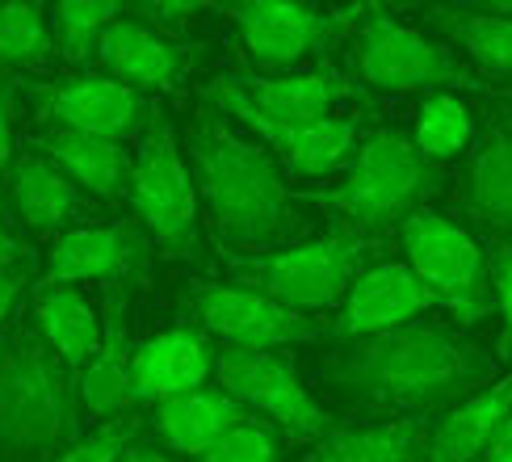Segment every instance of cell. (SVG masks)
Returning <instances> with one entry per match:
<instances>
[{
	"instance_id": "cell-1",
	"label": "cell",
	"mask_w": 512,
	"mask_h": 462,
	"mask_svg": "<svg viewBox=\"0 0 512 462\" xmlns=\"http://www.w3.org/2000/svg\"><path fill=\"white\" fill-rule=\"evenodd\" d=\"M332 383L374 408H437L496 378L492 353L445 324H403L353 341L328 366Z\"/></svg>"
},
{
	"instance_id": "cell-2",
	"label": "cell",
	"mask_w": 512,
	"mask_h": 462,
	"mask_svg": "<svg viewBox=\"0 0 512 462\" xmlns=\"http://www.w3.org/2000/svg\"><path fill=\"white\" fill-rule=\"evenodd\" d=\"M189 177L215 236L231 248L273 252L294 227V194L261 143L206 110L189 126Z\"/></svg>"
},
{
	"instance_id": "cell-3",
	"label": "cell",
	"mask_w": 512,
	"mask_h": 462,
	"mask_svg": "<svg viewBox=\"0 0 512 462\" xmlns=\"http://www.w3.org/2000/svg\"><path fill=\"white\" fill-rule=\"evenodd\" d=\"M80 425V383L38 328H17L0 362V446L55 450Z\"/></svg>"
},
{
	"instance_id": "cell-4",
	"label": "cell",
	"mask_w": 512,
	"mask_h": 462,
	"mask_svg": "<svg viewBox=\"0 0 512 462\" xmlns=\"http://www.w3.org/2000/svg\"><path fill=\"white\" fill-rule=\"evenodd\" d=\"M437 181V164L424 160L408 135L378 131L357 147L349 177L332 189H311L307 202L336 210L357 231H387L408 223Z\"/></svg>"
},
{
	"instance_id": "cell-5",
	"label": "cell",
	"mask_w": 512,
	"mask_h": 462,
	"mask_svg": "<svg viewBox=\"0 0 512 462\" xmlns=\"http://www.w3.org/2000/svg\"><path fill=\"white\" fill-rule=\"evenodd\" d=\"M370 252H374L370 240L357 236V231H328V236L294 244V248L236 257L231 273L248 290L307 315V311H328L336 303H345L353 282L366 273Z\"/></svg>"
},
{
	"instance_id": "cell-6",
	"label": "cell",
	"mask_w": 512,
	"mask_h": 462,
	"mask_svg": "<svg viewBox=\"0 0 512 462\" xmlns=\"http://www.w3.org/2000/svg\"><path fill=\"white\" fill-rule=\"evenodd\" d=\"M126 198H131L147 240L160 244L168 257H185V261L202 257L198 189L181 156V143L173 135V122L160 110H152V118L143 126V143L131 160V189H126Z\"/></svg>"
},
{
	"instance_id": "cell-7",
	"label": "cell",
	"mask_w": 512,
	"mask_h": 462,
	"mask_svg": "<svg viewBox=\"0 0 512 462\" xmlns=\"http://www.w3.org/2000/svg\"><path fill=\"white\" fill-rule=\"evenodd\" d=\"M399 236L408 248V269L437 299V307L454 311L462 324H479L492 311V265L458 223L433 210H416L399 227Z\"/></svg>"
},
{
	"instance_id": "cell-8",
	"label": "cell",
	"mask_w": 512,
	"mask_h": 462,
	"mask_svg": "<svg viewBox=\"0 0 512 462\" xmlns=\"http://www.w3.org/2000/svg\"><path fill=\"white\" fill-rule=\"evenodd\" d=\"M353 63H357V76L382 93H416V89L445 93L454 84L458 89L479 84L471 68L458 63V55H450L441 42L424 38L420 30L403 26V21H395L382 9H374L366 17V26H361Z\"/></svg>"
},
{
	"instance_id": "cell-9",
	"label": "cell",
	"mask_w": 512,
	"mask_h": 462,
	"mask_svg": "<svg viewBox=\"0 0 512 462\" xmlns=\"http://www.w3.org/2000/svg\"><path fill=\"white\" fill-rule=\"evenodd\" d=\"M219 387L236 395L244 412H261L290 441L328 437V416L315 404V395L298 383L294 366L282 353H252V349H223L215 357Z\"/></svg>"
},
{
	"instance_id": "cell-10",
	"label": "cell",
	"mask_w": 512,
	"mask_h": 462,
	"mask_svg": "<svg viewBox=\"0 0 512 462\" xmlns=\"http://www.w3.org/2000/svg\"><path fill=\"white\" fill-rule=\"evenodd\" d=\"M206 97H210V105H215V114H227L240 126H248L273 160H282L286 168H294V173H303V177H328L332 168L345 164L349 147L357 139L353 118H332L328 114L319 122H273L265 114H256L252 101L240 89V80L206 84Z\"/></svg>"
},
{
	"instance_id": "cell-11",
	"label": "cell",
	"mask_w": 512,
	"mask_h": 462,
	"mask_svg": "<svg viewBox=\"0 0 512 462\" xmlns=\"http://www.w3.org/2000/svg\"><path fill=\"white\" fill-rule=\"evenodd\" d=\"M34 110L42 122H51L55 131L97 135V139H114V143L135 135L139 126H147V118H152L143 93L126 89L122 80H110V76H72L63 84H38Z\"/></svg>"
},
{
	"instance_id": "cell-12",
	"label": "cell",
	"mask_w": 512,
	"mask_h": 462,
	"mask_svg": "<svg viewBox=\"0 0 512 462\" xmlns=\"http://www.w3.org/2000/svg\"><path fill=\"white\" fill-rule=\"evenodd\" d=\"M198 315L219 341H227L231 349H252V353H273L282 345H303L324 336L319 320L298 315L248 286H202Z\"/></svg>"
},
{
	"instance_id": "cell-13",
	"label": "cell",
	"mask_w": 512,
	"mask_h": 462,
	"mask_svg": "<svg viewBox=\"0 0 512 462\" xmlns=\"http://www.w3.org/2000/svg\"><path fill=\"white\" fill-rule=\"evenodd\" d=\"M240 26V42L252 63L261 68H290L307 51L324 47V42L345 26L349 13H319L311 5H294V0H240L227 9Z\"/></svg>"
},
{
	"instance_id": "cell-14",
	"label": "cell",
	"mask_w": 512,
	"mask_h": 462,
	"mask_svg": "<svg viewBox=\"0 0 512 462\" xmlns=\"http://www.w3.org/2000/svg\"><path fill=\"white\" fill-rule=\"evenodd\" d=\"M147 261V236L135 223H105V227H76L59 236L47 261L51 286L72 282H105L126 286Z\"/></svg>"
},
{
	"instance_id": "cell-15",
	"label": "cell",
	"mask_w": 512,
	"mask_h": 462,
	"mask_svg": "<svg viewBox=\"0 0 512 462\" xmlns=\"http://www.w3.org/2000/svg\"><path fill=\"white\" fill-rule=\"evenodd\" d=\"M429 307H437V299L408 265H370L361 278L353 282V290L345 294L336 315L340 336H353V341H366V336H382L395 332L403 324H416V315H424Z\"/></svg>"
},
{
	"instance_id": "cell-16",
	"label": "cell",
	"mask_w": 512,
	"mask_h": 462,
	"mask_svg": "<svg viewBox=\"0 0 512 462\" xmlns=\"http://www.w3.org/2000/svg\"><path fill=\"white\" fill-rule=\"evenodd\" d=\"M215 370L206 336L194 328H168L152 341H143L131 357V395L135 404H164L173 395L206 387Z\"/></svg>"
},
{
	"instance_id": "cell-17",
	"label": "cell",
	"mask_w": 512,
	"mask_h": 462,
	"mask_svg": "<svg viewBox=\"0 0 512 462\" xmlns=\"http://www.w3.org/2000/svg\"><path fill=\"white\" fill-rule=\"evenodd\" d=\"M131 328H126V286H105V315L97 353L80 370V404L93 416L118 420L135 404L131 395Z\"/></svg>"
},
{
	"instance_id": "cell-18",
	"label": "cell",
	"mask_w": 512,
	"mask_h": 462,
	"mask_svg": "<svg viewBox=\"0 0 512 462\" xmlns=\"http://www.w3.org/2000/svg\"><path fill=\"white\" fill-rule=\"evenodd\" d=\"M97 63L110 80H122L126 89H168L181 76V51L160 30L139 17H118L97 42Z\"/></svg>"
},
{
	"instance_id": "cell-19",
	"label": "cell",
	"mask_w": 512,
	"mask_h": 462,
	"mask_svg": "<svg viewBox=\"0 0 512 462\" xmlns=\"http://www.w3.org/2000/svg\"><path fill=\"white\" fill-rule=\"evenodd\" d=\"M42 156H47L72 185H84L89 194L114 202L131 189V156L114 139L97 135H76V131H51L38 139Z\"/></svg>"
},
{
	"instance_id": "cell-20",
	"label": "cell",
	"mask_w": 512,
	"mask_h": 462,
	"mask_svg": "<svg viewBox=\"0 0 512 462\" xmlns=\"http://www.w3.org/2000/svg\"><path fill=\"white\" fill-rule=\"evenodd\" d=\"M240 420H248L244 404L236 395H227L223 387H198V391L173 395V399H164L156 412L160 437L185 454H206L219 437L236 429Z\"/></svg>"
},
{
	"instance_id": "cell-21",
	"label": "cell",
	"mask_w": 512,
	"mask_h": 462,
	"mask_svg": "<svg viewBox=\"0 0 512 462\" xmlns=\"http://www.w3.org/2000/svg\"><path fill=\"white\" fill-rule=\"evenodd\" d=\"M508 416H512V374L500 378V383L479 387L471 399H462V404L441 420L429 437L433 462H475Z\"/></svg>"
},
{
	"instance_id": "cell-22",
	"label": "cell",
	"mask_w": 512,
	"mask_h": 462,
	"mask_svg": "<svg viewBox=\"0 0 512 462\" xmlns=\"http://www.w3.org/2000/svg\"><path fill=\"white\" fill-rule=\"evenodd\" d=\"M34 324L38 336L63 357L68 370H84V362L97 353L101 320L76 286H51V282L42 286L34 294Z\"/></svg>"
},
{
	"instance_id": "cell-23",
	"label": "cell",
	"mask_w": 512,
	"mask_h": 462,
	"mask_svg": "<svg viewBox=\"0 0 512 462\" xmlns=\"http://www.w3.org/2000/svg\"><path fill=\"white\" fill-rule=\"evenodd\" d=\"M256 114L273 122H319L328 118L336 101H345L353 89L336 72H307V76H277V80H248L240 84Z\"/></svg>"
},
{
	"instance_id": "cell-24",
	"label": "cell",
	"mask_w": 512,
	"mask_h": 462,
	"mask_svg": "<svg viewBox=\"0 0 512 462\" xmlns=\"http://www.w3.org/2000/svg\"><path fill=\"white\" fill-rule=\"evenodd\" d=\"M9 181H13V202H17V215L26 219L34 231H55L63 227L76 206H80V194L76 185L59 173V168L47 160V156H21L13 168H9Z\"/></svg>"
},
{
	"instance_id": "cell-25",
	"label": "cell",
	"mask_w": 512,
	"mask_h": 462,
	"mask_svg": "<svg viewBox=\"0 0 512 462\" xmlns=\"http://www.w3.org/2000/svg\"><path fill=\"white\" fill-rule=\"evenodd\" d=\"M466 206L483 223L512 231V126H500L483 139L466 173Z\"/></svg>"
},
{
	"instance_id": "cell-26",
	"label": "cell",
	"mask_w": 512,
	"mask_h": 462,
	"mask_svg": "<svg viewBox=\"0 0 512 462\" xmlns=\"http://www.w3.org/2000/svg\"><path fill=\"white\" fill-rule=\"evenodd\" d=\"M420 446V420H382L366 429L328 433L307 462H416Z\"/></svg>"
},
{
	"instance_id": "cell-27",
	"label": "cell",
	"mask_w": 512,
	"mask_h": 462,
	"mask_svg": "<svg viewBox=\"0 0 512 462\" xmlns=\"http://www.w3.org/2000/svg\"><path fill=\"white\" fill-rule=\"evenodd\" d=\"M433 21L458 47L483 63L487 72L512 76V17L504 13H471V9H433Z\"/></svg>"
},
{
	"instance_id": "cell-28",
	"label": "cell",
	"mask_w": 512,
	"mask_h": 462,
	"mask_svg": "<svg viewBox=\"0 0 512 462\" xmlns=\"http://www.w3.org/2000/svg\"><path fill=\"white\" fill-rule=\"evenodd\" d=\"M475 139V118L466 110V101H458L454 93H433L424 97L420 118H416V152L424 160H450L458 156L466 143Z\"/></svg>"
},
{
	"instance_id": "cell-29",
	"label": "cell",
	"mask_w": 512,
	"mask_h": 462,
	"mask_svg": "<svg viewBox=\"0 0 512 462\" xmlns=\"http://www.w3.org/2000/svg\"><path fill=\"white\" fill-rule=\"evenodd\" d=\"M55 51L51 17L34 0H9L0 5V63L9 68H30Z\"/></svg>"
},
{
	"instance_id": "cell-30",
	"label": "cell",
	"mask_w": 512,
	"mask_h": 462,
	"mask_svg": "<svg viewBox=\"0 0 512 462\" xmlns=\"http://www.w3.org/2000/svg\"><path fill=\"white\" fill-rule=\"evenodd\" d=\"M122 17V5L114 0H59L51 9V34L63 59H84L97 51L101 34Z\"/></svg>"
},
{
	"instance_id": "cell-31",
	"label": "cell",
	"mask_w": 512,
	"mask_h": 462,
	"mask_svg": "<svg viewBox=\"0 0 512 462\" xmlns=\"http://www.w3.org/2000/svg\"><path fill=\"white\" fill-rule=\"evenodd\" d=\"M202 462H277V437L265 420H240L227 437L202 454Z\"/></svg>"
},
{
	"instance_id": "cell-32",
	"label": "cell",
	"mask_w": 512,
	"mask_h": 462,
	"mask_svg": "<svg viewBox=\"0 0 512 462\" xmlns=\"http://www.w3.org/2000/svg\"><path fill=\"white\" fill-rule=\"evenodd\" d=\"M139 433V416H118L89 437H80L72 450H63L59 462H122V454L131 450V441Z\"/></svg>"
},
{
	"instance_id": "cell-33",
	"label": "cell",
	"mask_w": 512,
	"mask_h": 462,
	"mask_svg": "<svg viewBox=\"0 0 512 462\" xmlns=\"http://www.w3.org/2000/svg\"><path fill=\"white\" fill-rule=\"evenodd\" d=\"M492 290H496V303L504 315V328L512 336V248H500L496 261H492Z\"/></svg>"
},
{
	"instance_id": "cell-34",
	"label": "cell",
	"mask_w": 512,
	"mask_h": 462,
	"mask_svg": "<svg viewBox=\"0 0 512 462\" xmlns=\"http://www.w3.org/2000/svg\"><path fill=\"white\" fill-rule=\"evenodd\" d=\"M13 168V84L0 80V177Z\"/></svg>"
},
{
	"instance_id": "cell-35",
	"label": "cell",
	"mask_w": 512,
	"mask_h": 462,
	"mask_svg": "<svg viewBox=\"0 0 512 462\" xmlns=\"http://www.w3.org/2000/svg\"><path fill=\"white\" fill-rule=\"evenodd\" d=\"M139 21H156V26H181L189 13H198V5L189 0H164V5H135Z\"/></svg>"
},
{
	"instance_id": "cell-36",
	"label": "cell",
	"mask_w": 512,
	"mask_h": 462,
	"mask_svg": "<svg viewBox=\"0 0 512 462\" xmlns=\"http://www.w3.org/2000/svg\"><path fill=\"white\" fill-rule=\"evenodd\" d=\"M483 462H512V416L504 420V425L492 433V441L483 446V454H479Z\"/></svg>"
},
{
	"instance_id": "cell-37",
	"label": "cell",
	"mask_w": 512,
	"mask_h": 462,
	"mask_svg": "<svg viewBox=\"0 0 512 462\" xmlns=\"http://www.w3.org/2000/svg\"><path fill=\"white\" fill-rule=\"evenodd\" d=\"M21 257H26V252H21L17 236H9V231H5V227H0V273H13Z\"/></svg>"
},
{
	"instance_id": "cell-38",
	"label": "cell",
	"mask_w": 512,
	"mask_h": 462,
	"mask_svg": "<svg viewBox=\"0 0 512 462\" xmlns=\"http://www.w3.org/2000/svg\"><path fill=\"white\" fill-rule=\"evenodd\" d=\"M17 294H21V278H17V273H0V320L13 311Z\"/></svg>"
},
{
	"instance_id": "cell-39",
	"label": "cell",
	"mask_w": 512,
	"mask_h": 462,
	"mask_svg": "<svg viewBox=\"0 0 512 462\" xmlns=\"http://www.w3.org/2000/svg\"><path fill=\"white\" fill-rule=\"evenodd\" d=\"M122 462H168V458L156 446H131V450L122 454Z\"/></svg>"
},
{
	"instance_id": "cell-40",
	"label": "cell",
	"mask_w": 512,
	"mask_h": 462,
	"mask_svg": "<svg viewBox=\"0 0 512 462\" xmlns=\"http://www.w3.org/2000/svg\"><path fill=\"white\" fill-rule=\"evenodd\" d=\"M0 215H5V198H0Z\"/></svg>"
},
{
	"instance_id": "cell-41",
	"label": "cell",
	"mask_w": 512,
	"mask_h": 462,
	"mask_svg": "<svg viewBox=\"0 0 512 462\" xmlns=\"http://www.w3.org/2000/svg\"><path fill=\"white\" fill-rule=\"evenodd\" d=\"M0 362H5V345H0Z\"/></svg>"
}]
</instances>
